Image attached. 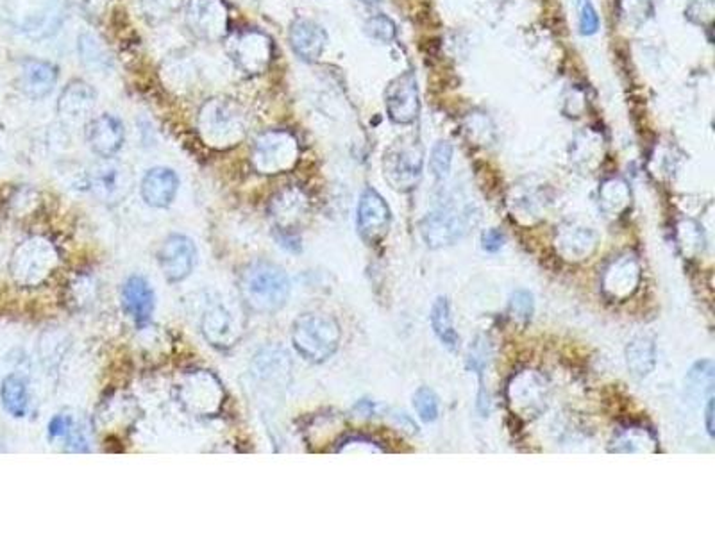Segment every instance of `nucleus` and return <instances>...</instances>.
I'll list each match as a JSON object with an SVG mask.
<instances>
[{"label":"nucleus","mask_w":715,"mask_h":536,"mask_svg":"<svg viewBox=\"0 0 715 536\" xmlns=\"http://www.w3.org/2000/svg\"><path fill=\"white\" fill-rule=\"evenodd\" d=\"M238 290L244 304L260 314L277 313L288 303L290 279L272 262H253L242 270Z\"/></svg>","instance_id":"nucleus-1"},{"label":"nucleus","mask_w":715,"mask_h":536,"mask_svg":"<svg viewBox=\"0 0 715 536\" xmlns=\"http://www.w3.org/2000/svg\"><path fill=\"white\" fill-rule=\"evenodd\" d=\"M342 340L340 324L326 313H305L292 327L295 351L310 363H324L333 356Z\"/></svg>","instance_id":"nucleus-2"},{"label":"nucleus","mask_w":715,"mask_h":536,"mask_svg":"<svg viewBox=\"0 0 715 536\" xmlns=\"http://www.w3.org/2000/svg\"><path fill=\"white\" fill-rule=\"evenodd\" d=\"M474 223L476 222L471 208H458L454 204H449L428 215L420 225V231L426 243L431 249H439L456 243L471 231Z\"/></svg>","instance_id":"nucleus-3"},{"label":"nucleus","mask_w":715,"mask_h":536,"mask_svg":"<svg viewBox=\"0 0 715 536\" xmlns=\"http://www.w3.org/2000/svg\"><path fill=\"white\" fill-rule=\"evenodd\" d=\"M385 178L392 188L409 191L417 186L424 170V150L419 141H398L392 145L383 161Z\"/></svg>","instance_id":"nucleus-4"},{"label":"nucleus","mask_w":715,"mask_h":536,"mask_svg":"<svg viewBox=\"0 0 715 536\" xmlns=\"http://www.w3.org/2000/svg\"><path fill=\"white\" fill-rule=\"evenodd\" d=\"M297 139L286 131H270L256 139L253 161L262 174H279L292 169L297 161Z\"/></svg>","instance_id":"nucleus-5"},{"label":"nucleus","mask_w":715,"mask_h":536,"mask_svg":"<svg viewBox=\"0 0 715 536\" xmlns=\"http://www.w3.org/2000/svg\"><path fill=\"white\" fill-rule=\"evenodd\" d=\"M201 131L221 145H233L244 134V117L238 106L227 100H212L201 113Z\"/></svg>","instance_id":"nucleus-6"},{"label":"nucleus","mask_w":715,"mask_h":536,"mask_svg":"<svg viewBox=\"0 0 715 536\" xmlns=\"http://www.w3.org/2000/svg\"><path fill=\"white\" fill-rule=\"evenodd\" d=\"M508 404L519 417H538L547 404L545 379L534 370L519 372L508 385Z\"/></svg>","instance_id":"nucleus-7"},{"label":"nucleus","mask_w":715,"mask_h":536,"mask_svg":"<svg viewBox=\"0 0 715 536\" xmlns=\"http://www.w3.org/2000/svg\"><path fill=\"white\" fill-rule=\"evenodd\" d=\"M392 222V213L387 201L372 188L363 190L357 210L358 234L368 245L379 243Z\"/></svg>","instance_id":"nucleus-8"},{"label":"nucleus","mask_w":715,"mask_h":536,"mask_svg":"<svg viewBox=\"0 0 715 536\" xmlns=\"http://www.w3.org/2000/svg\"><path fill=\"white\" fill-rule=\"evenodd\" d=\"M385 106L389 119L394 124L409 126L419 119L420 113V97L417 77L411 70L402 72L385 91Z\"/></svg>","instance_id":"nucleus-9"},{"label":"nucleus","mask_w":715,"mask_h":536,"mask_svg":"<svg viewBox=\"0 0 715 536\" xmlns=\"http://www.w3.org/2000/svg\"><path fill=\"white\" fill-rule=\"evenodd\" d=\"M640 279L642 270L638 260L633 254H621L603 270L601 288L608 299L623 303L638 290Z\"/></svg>","instance_id":"nucleus-10"},{"label":"nucleus","mask_w":715,"mask_h":536,"mask_svg":"<svg viewBox=\"0 0 715 536\" xmlns=\"http://www.w3.org/2000/svg\"><path fill=\"white\" fill-rule=\"evenodd\" d=\"M195 243L184 234H171L158 251V263L169 283L184 281L195 267Z\"/></svg>","instance_id":"nucleus-11"},{"label":"nucleus","mask_w":715,"mask_h":536,"mask_svg":"<svg viewBox=\"0 0 715 536\" xmlns=\"http://www.w3.org/2000/svg\"><path fill=\"white\" fill-rule=\"evenodd\" d=\"M190 29L206 40H219L227 31V11L221 0H190L186 9Z\"/></svg>","instance_id":"nucleus-12"},{"label":"nucleus","mask_w":715,"mask_h":536,"mask_svg":"<svg viewBox=\"0 0 715 536\" xmlns=\"http://www.w3.org/2000/svg\"><path fill=\"white\" fill-rule=\"evenodd\" d=\"M126 139L124 124L113 115H100L87 128V141L93 154L102 160L115 158Z\"/></svg>","instance_id":"nucleus-13"},{"label":"nucleus","mask_w":715,"mask_h":536,"mask_svg":"<svg viewBox=\"0 0 715 536\" xmlns=\"http://www.w3.org/2000/svg\"><path fill=\"white\" fill-rule=\"evenodd\" d=\"M554 247L562 260L571 263H580L588 260L596 253L597 234L588 227L569 223L558 229Z\"/></svg>","instance_id":"nucleus-14"},{"label":"nucleus","mask_w":715,"mask_h":536,"mask_svg":"<svg viewBox=\"0 0 715 536\" xmlns=\"http://www.w3.org/2000/svg\"><path fill=\"white\" fill-rule=\"evenodd\" d=\"M288 42L297 57L306 63H315L326 50L327 45V33L322 26L313 22L310 18H297L290 26Z\"/></svg>","instance_id":"nucleus-15"},{"label":"nucleus","mask_w":715,"mask_h":536,"mask_svg":"<svg viewBox=\"0 0 715 536\" xmlns=\"http://www.w3.org/2000/svg\"><path fill=\"white\" fill-rule=\"evenodd\" d=\"M179 191L178 174L172 169L156 167L150 169L145 178L141 179L140 193L147 206L165 210L169 208Z\"/></svg>","instance_id":"nucleus-16"},{"label":"nucleus","mask_w":715,"mask_h":536,"mask_svg":"<svg viewBox=\"0 0 715 536\" xmlns=\"http://www.w3.org/2000/svg\"><path fill=\"white\" fill-rule=\"evenodd\" d=\"M122 308L136 325H147L154 313V290L141 275H133L122 288Z\"/></svg>","instance_id":"nucleus-17"},{"label":"nucleus","mask_w":715,"mask_h":536,"mask_svg":"<svg viewBox=\"0 0 715 536\" xmlns=\"http://www.w3.org/2000/svg\"><path fill=\"white\" fill-rule=\"evenodd\" d=\"M89 186L98 199L106 202H119L131 190V178L124 167L117 163H106L93 170Z\"/></svg>","instance_id":"nucleus-18"},{"label":"nucleus","mask_w":715,"mask_h":536,"mask_svg":"<svg viewBox=\"0 0 715 536\" xmlns=\"http://www.w3.org/2000/svg\"><path fill=\"white\" fill-rule=\"evenodd\" d=\"M97 93L85 81H72L59 97V115L70 122H81L95 108Z\"/></svg>","instance_id":"nucleus-19"},{"label":"nucleus","mask_w":715,"mask_h":536,"mask_svg":"<svg viewBox=\"0 0 715 536\" xmlns=\"http://www.w3.org/2000/svg\"><path fill=\"white\" fill-rule=\"evenodd\" d=\"M57 81V68L47 61L27 59L22 67V88L33 98H44Z\"/></svg>","instance_id":"nucleus-20"},{"label":"nucleus","mask_w":715,"mask_h":536,"mask_svg":"<svg viewBox=\"0 0 715 536\" xmlns=\"http://www.w3.org/2000/svg\"><path fill=\"white\" fill-rule=\"evenodd\" d=\"M238 65L249 74H258L268 65L270 42L260 33H247L236 44Z\"/></svg>","instance_id":"nucleus-21"},{"label":"nucleus","mask_w":715,"mask_h":536,"mask_svg":"<svg viewBox=\"0 0 715 536\" xmlns=\"http://www.w3.org/2000/svg\"><path fill=\"white\" fill-rule=\"evenodd\" d=\"M626 363L631 376L648 377L657 365V345L651 336H635L626 347Z\"/></svg>","instance_id":"nucleus-22"},{"label":"nucleus","mask_w":715,"mask_h":536,"mask_svg":"<svg viewBox=\"0 0 715 536\" xmlns=\"http://www.w3.org/2000/svg\"><path fill=\"white\" fill-rule=\"evenodd\" d=\"M202 333L208 342L217 347L231 345L234 338V325L231 314L221 304L210 308L202 316Z\"/></svg>","instance_id":"nucleus-23"},{"label":"nucleus","mask_w":715,"mask_h":536,"mask_svg":"<svg viewBox=\"0 0 715 536\" xmlns=\"http://www.w3.org/2000/svg\"><path fill=\"white\" fill-rule=\"evenodd\" d=\"M0 399L4 409L16 417L22 418L27 413L29 407V392H27V381L18 376V374H9L0 387Z\"/></svg>","instance_id":"nucleus-24"},{"label":"nucleus","mask_w":715,"mask_h":536,"mask_svg":"<svg viewBox=\"0 0 715 536\" xmlns=\"http://www.w3.org/2000/svg\"><path fill=\"white\" fill-rule=\"evenodd\" d=\"M430 320L435 335L444 344V347H447L451 353H456L460 349V336L452 325V313L447 297L444 295L437 297V301L431 306Z\"/></svg>","instance_id":"nucleus-25"},{"label":"nucleus","mask_w":715,"mask_h":536,"mask_svg":"<svg viewBox=\"0 0 715 536\" xmlns=\"http://www.w3.org/2000/svg\"><path fill=\"white\" fill-rule=\"evenodd\" d=\"M657 438L651 431L644 428H625L621 429L610 446V452L617 454H637V452H655L657 450Z\"/></svg>","instance_id":"nucleus-26"},{"label":"nucleus","mask_w":715,"mask_h":536,"mask_svg":"<svg viewBox=\"0 0 715 536\" xmlns=\"http://www.w3.org/2000/svg\"><path fill=\"white\" fill-rule=\"evenodd\" d=\"M631 195L621 179H610L601 188V210L608 217H621L629 208Z\"/></svg>","instance_id":"nucleus-27"},{"label":"nucleus","mask_w":715,"mask_h":536,"mask_svg":"<svg viewBox=\"0 0 715 536\" xmlns=\"http://www.w3.org/2000/svg\"><path fill=\"white\" fill-rule=\"evenodd\" d=\"M78 48H79V56H81V61L85 63V67H88L91 70H100V72L109 68V65H111L109 50L95 35L83 33L78 40Z\"/></svg>","instance_id":"nucleus-28"},{"label":"nucleus","mask_w":715,"mask_h":536,"mask_svg":"<svg viewBox=\"0 0 715 536\" xmlns=\"http://www.w3.org/2000/svg\"><path fill=\"white\" fill-rule=\"evenodd\" d=\"M535 312V299L528 290H517L512 297H510V304H508V313L510 316L519 322V324H528L534 316Z\"/></svg>","instance_id":"nucleus-29"},{"label":"nucleus","mask_w":715,"mask_h":536,"mask_svg":"<svg viewBox=\"0 0 715 536\" xmlns=\"http://www.w3.org/2000/svg\"><path fill=\"white\" fill-rule=\"evenodd\" d=\"M489 359H491V345H489V342H487L485 338H478V340L471 345V349H469L467 368L478 374V377H480V390L485 388L483 372H485V368H487V365H489Z\"/></svg>","instance_id":"nucleus-30"},{"label":"nucleus","mask_w":715,"mask_h":536,"mask_svg":"<svg viewBox=\"0 0 715 536\" xmlns=\"http://www.w3.org/2000/svg\"><path fill=\"white\" fill-rule=\"evenodd\" d=\"M413 406H415L420 420L430 424V422H435L439 418V411H440L439 397L435 396L433 390H430L426 387L419 388L415 392V396H413Z\"/></svg>","instance_id":"nucleus-31"},{"label":"nucleus","mask_w":715,"mask_h":536,"mask_svg":"<svg viewBox=\"0 0 715 536\" xmlns=\"http://www.w3.org/2000/svg\"><path fill=\"white\" fill-rule=\"evenodd\" d=\"M451 165H452V145L449 141L435 143L430 156V167L433 176L437 179H446L451 172Z\"/></svg>","instance_id":"nucleus-32"},{"label":"nucleus","mask_w":715,"mask_h":536,"mask_svg":"<svg viewBox=\"0 0 715 536\" xmlns=\"http://www.w3.org/2000/svg\"><path fill=\"white\" fill-rule=\"evenodd\" d=\"M365 33L381 44H390L396 38L398 29H396V24L389 16L378 15V16H372L365 24Z\"/></svg>","instance_id":"nucleus-33"},{"label":"nucleus","mask_w":715,"mask_h":536,"mask_svg":"<svg viewBox=\"0 0 715 536\" xmlns=\"http://www.w3.org/2000/svg\"><path fill=\"white\" fill-rule=\"evenodd\" d=\"M578 7V22H580V33L583 36H592L599 29V16L597 11L592 4V0H576Z\"/></svg>","instance_id":"nucleus-34"},{"label":"nucleus","mask_w":715,"mask_h":536,"mask_svg":"<svg viewBox=\"0 0 715 536\" xmlns=\"http://www.w3.org/2000/svg\"><path fill=\"white\" fill-rule=\"evenodd\" d=\"M687 16L696 24H710L714 16V0H690Z\"/></svg>","instance_id":"nucleus-35"},{"label":"nucleus","mask_w":715,"mask_h":536,"mask_svg":"<svg viewBox=\"0 0 715 536\" xmlns=\"http://www.w3.org/2000/svg\"><path fill=\"white\" fill-rule=\"evenodd\" d=\"M74 428V422L68 415H56L50 424H48V437L50 438H59V437H67Z\"/></svg>","instance_id":"nucleus-36"},{"label":"nucleus","mask_w":715,"mask_h":536,"mask_svg":"<svg viewBox=\"0 0 715 536\" xmlns=\"http://www.w3.org/2000/svg\"><path fill=\"white\" fill-rule=\"evenodd\" d=\"M504 245V234L499 229H487L482 234V247L487 253H497Z\"/></svg>","instance_id":"nucleus-37"},{"label":"nucleus","mask_w":715,"mask_h":536,"mask_svg":"<svg viewBox=\"0 0 715 536\" xmlns=\"http://www.w3.org/2000/svg\"><path fill=\"white\" fill-rule=\"evenodd\" d=\"M705 422H707V431L710 437H714V394L709 396L707 409H705Z\"/></svg>","instance_id":"nucleus-38"}]
</instances>
